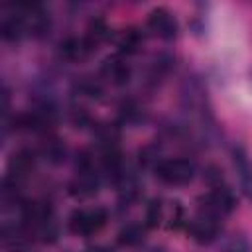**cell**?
Masks as SVG:
<instances>
[{"instance_id":"ba28073f","label":"cell","mask_w":252,"mask_h":252,"mask_svg":"<svg viewBox=\"0 0 252 252\" xmlns=\"http://www.w3.org/2000/svg\"><path fill=\"white\" fill-rule=\"evenodd\" d=\"M230 159H232V169H234L238 187H240L242 195L252 203V159H250L246 148L236 144L230 152Z\"/></svg>"},{"instance_id":"30bf717a","label":"cell","mask_w":252,"mask_h":252,"mask_svg":"<svg viewBox=\"0 0 252 252\" xmlns=\"http://www.w3.org/2000/svg\"><path fill=\"white\" fill-rule=\"evenodd\" d=\"M116 242L122 248H136V246H140L144 242V226L136 224V222H130V224L122 226L118 236H116Z\"/></svg>"},{"instance_id":"7c38bea8","label":"cell","mask_w":252,"mask_h":252,"mask_svg":"<svg viewBox=\"0 0 252 252\" xmlns=\"http://www.w3.org/2000/svg\"><path fill=\"white\" fill-rule=\"evenodd\" d=\"M142 41H144L142 33H140L138 30L130 28V30H124V32L120 33V37H118V47H120L122 53L130 55V53H136V51H138V47L142 45Z\"/></svg>"},{"instance_id":"9c48e42d","label":"cell","mask_w":252,"mask_h":252,"mask_svg":"<svg viewBox=\"0 0 252 252\" xmlns=\"http://www.w3.org/2000/svg\"><path fill=\"white\" fill-rule=\"evenodd\" d=\"M96 47L91 43V39L87 35L83 37H67L65 41H61L59 51L67 61H83L87 59Z\"/></svg>"},{"instance_id":"277c9868","label":"cell","mask_w":252,"mask_h":252,"mask_svg":"<svg viewBox=\"0 0 252 252\" xmlns=\"http://www.w3.org/2000/svg\"><path fill=\"white\" fill-rule=\"evenodd\" d=\"M185 226H187L189 236L197 244H211L222 232V219L217 217V215H213V213H207V211L197 209L195 217L189 219V220H185Z\"/></svg>"},{"instance_id":"5b68a950","label":"cell","mask_w":252,"mask_h":252,"mask_svg":"<svg viewBox=\"0 0 252 252\" xmlns=\"http://www.w3.org/2000/svg\"><path fill=\"white\" fill-rule=\"evenodd\" d=\"M199 209L224 219L236 209V197L232 189H228L224 183L211 185V189L199 197Z\"/></svg>"},{"instance_id":"52a82bcc","label":"cell","mask_w":252,"mask_h":252,"mask_svg":"<svg viewBox=\"0 0 252 252\" xmlns=\"http://www.w3.org/2000/svg\"><path fill=\"white\" fill-rule=\"evenodd\" d=\"M35 165V154L30 148L18 150L10 161H8V173H6V189H18V185L32 173Z\"/></svg>"},{"instance_id":"7a4b0ae2","label":"cell","mask_w":252,"mask_h":252,"mask_svg":"<svg viewBox=\"0 0 252 252\" xmlns=\"http://www.w3.org/2000/svg\"><path fill=\"white\" fill-rule=\"evenodd\" d=\"M108 220V213L102 207H91V209H77L69 215L67 220V228L75 234V236H94L96 232H100L104 228Z\"/></svg>"},{"instance_id":"5bb4252c","label":"cell","mask_w":252,"mask_h":252,"mask_svg":"<svg viewBox=\"0 0 252 252\" xmlns=\"http://www.w3.org/2000/svg\"><path fill=\"white\" fill-rule=\"evenodd\" d=\"M220 252H252V242L244 234H234L224 242Z\"/></svg>"},{"instance_id":"8fae6325","label":"cell","mask_w":252,"mask_h":252,"mask_svg":"<svg viewBox=\"0 0 252 252\" xmlns=\"http://www.w3.org/2000/svg\"><path fill=\"white\" fill-rule=\"evenodd\" d=\"M102 69H104L106 77H108L114 85H124V83L128 81V77H130V69H128V65H126L124 61L116 59V57L108 59V61L104 63Z\"/></svg>"},{"instance_id":"9a60e30c","label":"cell","mask_w":252,"mask_h":252,"mask_svg":"<svg viewBox=\"0 0 252 252\" xmlns=\"http://www.w3.org/2000/svg\"><path fill=\"white\" fill-rule=\"evenodd\" d=\"M85 252H112V250L106 248V246H93V248H89V250H85Z\"/></svg>"},{"instance_id":"3957f363","label":"cell","mask_w":252,"mask_h":252,"mask_svg":"<svg viewBox=\"0 0 252 252\" xmlns=\"http://www.w3.org/2000/svg\"><path fill=\"white\" fill-rule=\"evenodd\" d=\"M98 189H100V173L94 171L91 158L81 154V159H77V171L69 185V191L73 197L89 199V197L96 195Z\"/></svg>"},{"instance_id":"4fadbf2b","label":"cell","mask_w":252,"mask_h":252,"mask_svg":"<svg viewBox=\"0 0 252 252\" xmlns=\"http://www.w3.org/2000/svg\"><path fill=\"white\" fill-rule=\"evenodd\" d=\"M161 220H163V205L159 199H152L148 203V209H146V222L144 224L148 228H156L161 224Z\"/></svg>"},{"instance_id":"8992f818","label":"cell","mask_w":252,"mask_h":252,"mask_svg":"<svg viewBox=\"0 0 252 252\" xmlns=\"http://www.w3.org/2000/svg\"><path fill=\"white\" fill-rule=\"evenodd\" d=\"M146 30L158 39L171 41L179 33V24H177V18L173 16V12H169L163 6H158V8L150 10V14L146 18Z\"/></svg>"},{"instance_id":"6da1fadb","label":"cell","mask_w":252,"mask_h":252,"mask_svg":"<svg viewBox=\"0 0 252 252\" xmlns=\"http://www.w3.org/2000/svg\"><path fill=\"white\" fill-rule=\"evenodd\" d=\"M154 173L163 185L183 187V185H189L193 181L197 167L189 158H167V159L156 161Z\"/></svg>"}]
</instances>
